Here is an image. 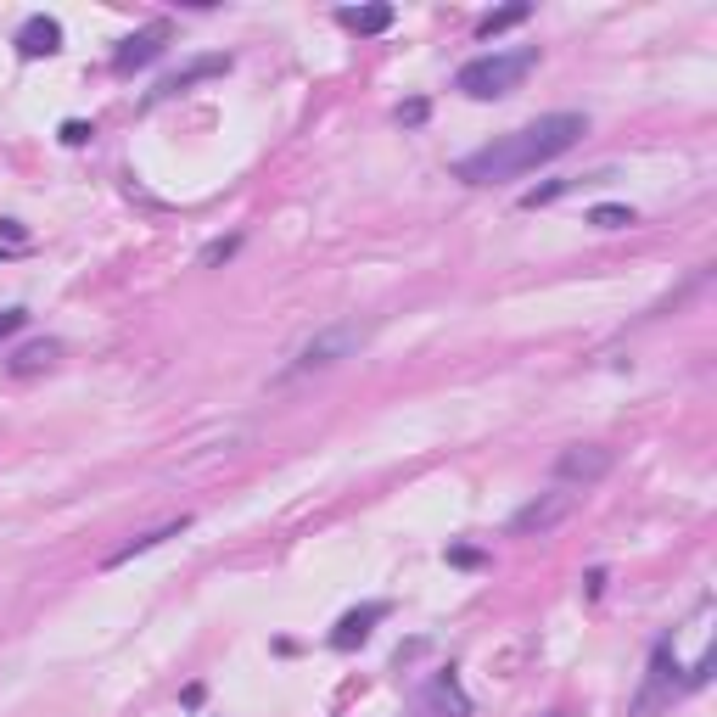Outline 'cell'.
I'll return each mask as SVG.
<instances>
[{
	"label": "cell",
	"instance_id": "cell-1",
	"mask_svg": "<svg viewBox=\"0 0 717 717\" xmlns=\"http://www.w3.org/2000/svg\"><path fill=\"white\" fill-rule=\"evenodd\" d=\"M589 135V113H544L533 124L510 129L499 141L477 146L471 157L454 163V180L460 185H505V180H521V174L544 169L555 157H566L577 141Z\"/></svg>",
	"mask_w": 717,
	"mask_h": 717
},
{
	"label": "cell",
	"instance_id": "cell-2",
	"mask_svg": "<svg viewBox=\"0 0 717 717\" xmlns=\"http://www.w3.org/2000/svg\"><path fill=\"white\" fill-rule=\"evenodd\" d=\"M538 68V45H516V51H482V57L460 62L454 73V90L471 101H499Z\"/></svg>",
	"mask_w": 717,
	"mask_h": 717
},
{
	"label": "cell",
	"instance_id": "cell-3",
	"mask_svg": "<svg viewBox=\"0 0 717 717\" xmlns=\"http://www.w3.org/2000/svg\"><path fill=\"white\" fill-rule=\"evenodd\" d=\"M370 342V325L365 320H337V325H325V331H314L303 348L292 353L281 365V376L275 381H303V376H320V370H337L342 359H353V353Z\"/></svg>",
	"mask_w": 717,
	"mask_h": 717
},
{
	"label": "cell",
	"instance_id": "cell-4",
	"mask_svg": "<svg viewBox=\"0 0 717 717\" xmlns=\"http://www.w3.org/2000/svg\"><path fill=\"white\" fill-rule=\"evenodd\" d=\"M678 695H689V667H678L673 633H667V639H656V645H650V667H645V684H639V695H633V717L661 712V706H673Z\"/></svg>",
	"mask_w": 717,
	"mask_h": 717
},
{
	"label": "cell",
	"instance_id": "cell-5",
	"mask_svg": "<svg viewBox=\"0 0 717 717\" xmlns=\"http://www.w3.org/2000/svg\"><path fill=\"white\" fill-rule=\"evenodd\" d=\"M611 465H617V454L605 443H572L555 454V488H594L611 477Z\"/></svg>",
	"mask_w": 717,
	"mask_h": 717
},
{
	"label": "cell",
	"instance_id": "cell-6",
	"mask_svg": "<svg viewBox=\"0 0 717 717\" xmlns=\"http://www.w3.org/2000/svg\"><path fill=\"white\" fill-rule=\"evenodd\" d=\"M572 505H577V493H572V488L533 493V499H527L516 516H510V533H516V538H544V533H555V527L572 516Z\"/></svg>",
	"mask_w": 717,
	"mask_h": 717
},
{
	"label": "cell",
	"instance_id": "cell-7",
	"mask_svg": "<svg viewBox=\"0 0 717 717\" xmlns=\"http://www.w3.org/2000/svg\"><path fill=\"white\" fill-rule=\"evenodd\" d=\"M415 717H471V695L460 689L454 667H443V673L426 678L421 701H415Z\"/></svg>",
	"mask_w": 717,
	"mask_h": 717
},
{
	"label": "cell",
	"instance_id": "cell-8",
	"mask_svg": "<svg viewBox=\"0 0 717 717\" xmlns=\"http://www.w3.org/2000/svg\"><path fill=\"white\" fill-rule=\"evenodd\" d=\"M387 611H393L387 600H365V605H353V611H342L337 628H331V650H359L376 633V622H387Z\"/></svg>",
	"mask_w": 717,
	"mask_h": 717
},
{
	"label": "cell",
	"instance_id": "cell-9",
	"mask_svg": "<svg viewBox=\"0 0 717 717\" xmlns=\"http://www.w3.org/2000/svg\"><path fill=\"white\" fill-rule=\"evenodd\" d=\"M230 68H236V57H230V51H208V57L185 62L180 73H169V79L152 90V101H174V96H185L191 85H202V79H219V73H230Z\"/></svg>",
	"mask_w": 717,
	"mask_h": 717
},
{
	"label": "cell",
	"instance_id": "cell-10",
	"mask_svg": "<svg viewBox=\"0 0 717 717\" xmlns=\"http://www.w3.org/2000/svg\"><path fill=\"white\" fill-rule=\"evenodd\" d=\"M17 57L23 62H40V57H57L62 51V23L57 17H45V12H34L29 23H23V29H17Z\"/></svg>",
	"mask_w": 717,
	"mask_h": 717
},
{
	"label": "cell",
	"instance_id": "cell-11",
	"mask_svg": "<svg viewBox=\"0 0 717 717\" xmlns=\"http://www.w3.org/2000/svg\"><path fill=\"white\" fill-rule=\"evenodd\" d=\"M163 40H169V29H163V23H157V29L129 34V40L113 51V73H135V68H146V62H157V57H163Z\"/></svg>",
	"mask_w": 717,
	"mask_h": 717
},
{
	"label": "cell",
	"instance_id": "cell-12",
	"mask_svg": "<svg viewBox=\"0 0 717 717\" xmlns=\"http://www.w3.org/2000/svg\"><path fill=\"white\" fill-rule=\"evenodd\" d=\"M185 527H191V516H180V521H163V527H152V533H141V538H129V544H118V549H113V555H107L101 566H107V572H118V566H129L135 555H152L157 544H169V538H180Z\"/></svg>",
	"mask_w": 717,
	"mask_h": 717
},
{
	"label": "cell",
	"instance_id": "cell-13",
	"mask_svg": "<svg viewBox=\"0 0 717 717\" xmlns=\"http://www.w3.org/2000/svg\"><path fill=\"white\" fill-rule=\"evenodd\" d=\"M337 23L348 34H359V40H370V34L393 29V6H337Z\"/></svg>",
	"mask_w": 717,
	"mask_h": 717
},
{
	"label": "cell",
	"instance_id": "cell-14",
	"mask_svg": "<svg viewBox=\"0 0 717 717\" xmlns=\"http://www.w3.org/2000/svg\"><path fill=\"white\" fill-rule=\"evenodd\" d=\"M57 342L45 337V342H23V348L12 353V359H6V376H40V370H51L57 365Z\"/></svg>",
	"mask_w": 717,
	"mask_h": 717
},
{
	"label": "cell",
	"instance_id": "cell-15",
	"mask_svg": "<svg viewBox=\"0 0 717 717\" xmlns=\"http://www.w3.org/2000/svg\"><path fill=\"white\" fill-rule=\"evenodd\" d=\"M533 17V6L527 0H516V6H499V12H488L477 23V40H493V34H505V29H516V23H527Z\"/></svg>",
	"mask_w": 717,
	"mask_h": 717
},
{
	"label": "cell",
	"instance_id": "cell-16",
	"mask_svg": "<svg viewBox=\"0 0 717 717\" xmlns=\"http://www.w3.org/2000/svg\"><path fill=\"white\" fill-rule=\"evenodd\" d=\"M594 174H572V180H544V185H533L527 197H521V208H549L555 197H566V191H577V185H589Z\"/></svg>",
	"mask_w": 717,
	"mask_h": 717
},
{
	"label": "cell",
	"instance_id": "cell-17",
	"mask_svg": "<svg viewBox=\"0 0 717 717\" xmlns=\"http://www.w3.org/2000/svg\"><path fill=\"white\" fill-rule=\"evenodd\" d=\"M589 225L594 230H628V225H639V213H633L628 202H600V208H589Z\"/></svg>",
	"mask_w": 717,
	"mask_h": 717
},
{
	"label": "cell",
	"instance_id": "cell-18",
	"mask_svg": "<svg viewBox=\"0 0 717 717\" xmlns=\"http://www.w3.org/2000/svg\"><path fill=\"white\" fill-rule=\"evenodd\" d=\"M241 247V236H225V241H208V247H202V264H225L230 253H236Z\"/></svg>",
	"mask_w": 717,
	"mask_h": 717
},
{
	"label": "cell",
	"instance_id": "cell-19",
	"mask_svg": "<svg viewBox=\"0 0 717 717\" xmlns=\"http://www.w3.org/2000/svg\"><path fill=\"white\" fill-rule=\"evenodd\" d=\"M90 135H96V124H85V118H68V124H62V146H85Z\"/></svg>",
	"mask_w": 717,
	"mask_h": 717
},
{
	"label": "cell",
	"instance_id": "cell-20",
	"mask_svg": "<svg viewBox=\"0 0 717 717\" xmlns=\"http://www.w3.org/2000/svg\"><path fill=\"white\" fill-rule=\"evenodd\" d=\"M23 325H29V309H0V342H6V337H17Z\"/></svg>",
	"mask_w": 717,
	"mask_h": 717
},
{
	"label": "cell",
	"instance_id": "cell-21",
	"mask_svg": "<svg viewBox=\"0 0 717 717\" xmlns=\"http://www.w3.org/2000/svg\"><path fill=\"white\" fill-rule=\"evenodd\" d=\"M426 113H432V107H426V101H404V107H398V124H426Z\"/></svg>",
	"mask_w": 717,
	"mask_h": 717
},
{
	"label": "cell",
	"instance_id": "cell-22",
	"mask_svg": "<svg viewBox=\"0 0 717 717\" xmlns=\"http://www.w3.org/2000/svg\"><path fill=\"white\" fill-rule=\"evenodd\" d=\"M449 561H454V566H477L482 549H449Z\"/></svg>",
	"mask_w": 717,
	"mask_h": 717
},
{
	"label": "cell",
	"instance_id": "cell-23",
	"mask_svg": "<svg viewBox=\"0 0 717 717\" xmlns=\"http://www.w3.org/2000/svg\"><path fill=\"white\" fill-rule=\"evenodd\" d=\"M583 589H589V594H594V600H600V594H605V572H600V566H594V572H589V577H583Z\"/></svg>",
	"mask_w": 717,
	"mask_h": 717
},
{
	"label": "cell",
	"instance_id": "cell-24",
	"mask_svg": "<svg viewBox=\"0 0 717 717\" xmlns=\"http://www.w3.org/2000/svg\"><path fill=\"white\" fill-rule=\"evenodd\" d=\"M0 236H6V241H23V225H17V219H0Z\"/></svg>",
	"mask_w": 717,
	"mask_h": 717
},
{
	"label": "cell",
	"instance_id": "cell-25",
	"mask_svg": "<svg viewBox=\"0 0 717 717\" xmlns=\"http://www.w3.org/2000/svg\"><path fill=\"white\" fill-rule=\"evenodd\" d=\"M549 717H566V712H549Z\"/></svg>",
	"mask_w": 717,
	"mask_h": 717
}]
</instances>
